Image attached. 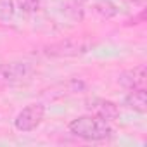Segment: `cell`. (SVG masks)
<instances>
[{"label": "cell", "instance_id": "obj_6", "mask_svg": "<svg viewBox=\"0 0 147 147\" xmlns=\"http://www.w3.org/2000/svg\"><path fill=\"white\" fill-rule=\"evenodd\" d=\"M87 104H88V109L92 111V114H95V116H99V118H102V119H106V121H109V123L114 121V119L119 116L118 106H116L114 102H111V100L95 97V99L88 100Z\"/></svg>", "mask_w": 147, "mask_h": 147}, {"label": "cell", "instance_id": "obj_3", "mask_svg": "<svg viewBox=\"0 0 147 147\" xmlns=\"http://www.w3.org/2000/svg\"><path fill=\"white\" fill-rule=\"evenodd\" d=\"M45 118V106L42 102H31L26 107H23L18 116L14 118V126L18 131L28 133L36 130Z\"/></svg>", "mask_w": 147, "mask_h": 147}, {"label": "cell", "instance_id": "obj_4", "mask_svg": "<svg viewBox=\"0 0 147 147\" xmlns=\"http://www.w3.org/2000/svg\"><path fill=\"white\" fill-rule=\"evenodd\" d=\"M33 75V67L28 62L14 61V62H4L0 64V85H18Z\"/></svg>", "mask_w": 147, "mask_h": 147}, {"label": "cell", "instance_id": "obj_9", "mask_svg": "<svg viewBox=\"0 0 147 147\" xmlns=\"http://www.w3.org/2000/svg\"><path fill=\"white\" fill-rule=\"evenodd\" d=\"M16 11L14 0H0V21H11Z\"/></svg>", "mask_w": 147, "mask_h": 147}, {"label": "cell", "instance_id": "obj_10", "mask_svg": "<svg viewBox=\"0 0 147 147\" xmlns=\"http://www.w3.org/2000/svg\"><path fill=\"white\" fill-rule=\"evenodd\" d=\"M18 5L24 12H35L40 5V0H18Z\"/></svg>", "mask_w": 147, "mask_h": 147}, {"label": "cell", "instance_id": "obj_7", "mask_svg": "<svg viewBox=\"0 0 147 147\" xmlns=\"http://www.w3.org/2000/svg\"><path fill=\"white\" fill-rule=\"evenodd\" d=\"M123 104H125L128 109H131V111H135V113L144 114V113L147 111V92H145V88L130 90V92L125 95Z\"/></svg>", "mask_w": 147, "mask_h": 147}, {"label": "cell", "instance_id": "obj_1", "mask_svg": "<svg viewBox=\"0 0 147 147\" xmlns=\"http://www.w3.org/2000/svg\"><path fill=\"white\" fill-rule=\"evenodd\" d=\"M67 128L75 137L87 140V142L106 140L113 135V128H111L109 121H106L95 114H82L73 119Z\"/></svg>", "mask_w": 147, "mask_h": 147}, {"label": "cell", "instance_id": "obj_5", "mask_svg": "<svg viewBox=\"0 0 147 147\" xmlns=\"http://www.w3.org/2000/svg\"><path fill=\"white\" fill-rule=\"evenodd\" d=\"M118 83L126 90L145 88V83H147V67H145V64H140V66H135L133 69H126V71L119 73Z\"/></svg>", "mask_w": 147, "mask_h": 147}, {"label": "cell", "instance_id": "obj_2", "mask_svg": "<svg viewBox=\"0 0 147 147\" xmlns=\"http://www.w3.org/2000/svg\"><path fill=\"white\" fill-rule=\"evenodd\" d=\"M90 49H92V43L87 42V40H73V38H67V40H61V42H55L52 45H47L43 49V54L47 57H55V59L78 57V55L87 54Z\"/></svg>", "mask_w": 147, "mask_h": 147}, {"label": "cell", "instance_id": "obj_8", "mask_svg": "<svg viewBox=\"0 0 147 147\" xmlns=\"http://www.w3.org/2000/svg\"><path fill=\"white\" fill-rule=\"evenodd\" d=\"M94 11L97 14H100L102 18H113V16L118 14V9L111 0H95L94 2Z\"/></svg>", "mask_w": 147, "mask_h": 147}]
</instances>
